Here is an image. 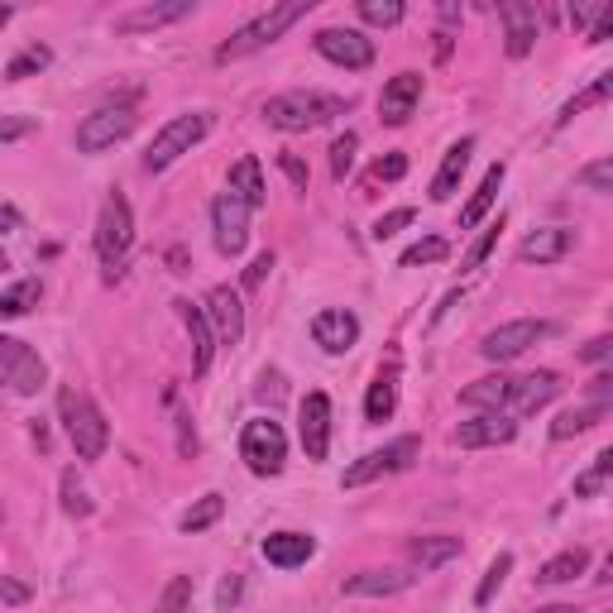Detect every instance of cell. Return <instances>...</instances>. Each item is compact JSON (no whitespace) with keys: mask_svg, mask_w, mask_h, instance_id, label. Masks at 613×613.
<instances>
[{"mask_svg":"<svg viewBox=\"0 0 613 613\" xmlns=\"http://www.w3.org/2000/svg\"><path fill=\"white\" fill-rule=\"evenodd\" d=\"M351 101L345 96H327V91H283V96H269L263 101V120L283 135H307V130L327 125V120L345 115Z\"/></svg>","mask_w":613,"mask_h":613,"instance_id":"cell-1","label":"cell"},{"mask_svg":"<svg viewBox=\"0 0 613 613\" xmlns=\"http://www.w3.org/2000/svg\"><path fill=\"white\" fill-rule=\"evenodd\" d=\"M58 417H63V431L77 451V461H101L106 446H111V427H106L101 407H96L77 383H63L58 389Z\"/></svg>","mask_w":613,"mask_h":613,"instance_id":"cell-2","label":"cell"},{"mask_svg":"<svg viewBox=\"0 0 613 613\" xmlns=\"http://www.w3.org/2000/svg\"><path fill=\"white\" fill-rule=\"evenodd\" d=\"M311 10V0H283V5H273V10H263L259 20H249L245 29H235L231 39H225L221 48H216V63H231V58H245V53H259L263 44H273V39H283L287 29H293L297 20H303Z\"/></svg>","mask_w":613,"mask_h":613,"instance_id":"cell-3","label":"cell"},{"mask_svg":"<svg viewBox=\"0 0 613 613\" xmlns=\"http://www.w3.org/2000/svg\"><path fill=\"white\" fill-rule=\"evenodd\" d=\"M130 245H135V216H130L125 192H111L101 201V216H96V259H101L106 279H115L125 269Z\"/></svg>","mask_w":613,"mask_h":613,"instance_id":"cell-4","label":"cell"},{"mask_svg":"<svg viewBox=\"0 0 613 613\" xmlns=\"http://www.w3.org/2000/svg\"><path fill=\"white\" fill-rule=\"evenodd\" d=\"M207 130H211V115L207 111H192V115H173L168 125L154 135V144L144 149V168L149 173H163L168 163H177L183 154H192L201 139H207Z\"/></svg>","mask_w":613,"mask_h":613,"instance_id":"cell-5","label":"cell"},{"mask_svg":"<svg viewBox=\"0 0 613 613\" xmlns=\"http://www.w3.org/2000/svg\"><path fill=\"white\" fill-rule=\"evenodd\" d=\"M240 461L249 465V475L259 479H273L283 475V461H287V437L273 417H255L240 431Z\"/></svg>","mask_w":613,"mask_h":613,"instance_id":"cell-6","label":"cell"},{"mask_svg":"<svg viewBox=\"0 0 613 613\" xmlns=\"http://www.w3.org/2000/svg\"><path fill=\"white\" fill-rule=\"evenodd\" d=\"M44 379H48L44 355L34 345L15 341V335H0V383L10 393H20V399H34L44 389Z\"/></svg>","mask_w":613,"mask_h":613,"instance_id":"cell-7","label":"cell"},{"mask_svg":"<svg viewBox=\"0 0 613 613\" xmlns=\"http://www.w3.org/2000/svg\"><path fill=\"white\" fill-rule=\"evenodd\" d=\"M556 331L551 321H542V317H518V321H503L499 331H489L485 335V345H479V355L485 359H494V365H508V359H518V355H527L537 341H547V335Z\"/></svg>","mask_w":613,"mask_h":613,"instance_id":"cell-8","label":"cell"},{"mask_svg":"<svg viewBox=\"0 0 613 613\" xmlns=\"http://www.w3.org/2000/svg\"><path fill=\"white\" fill-rule=\"evenodd\" d=\"M417 451H422V441H417V437H399V441H389L383 451L359 455L351 470H345L341 485H345V489H359V485H375V479H383V475H399V470H407V465H413Z\"/></svg>","mask_w":613,"mask_h":613,"instance_id":"cell-9","label":"cell"},{"mask_svg":"<svg viewBox=\"0 0 613 613\" xmlns=\"http://www.w3.org/2000/svg\"><path fill=\"white\" fill-rule=\"evenodd\" d=\"M130 135H135V111H130V106H101V111H91L77 125V149L101 154V149H115V144Z\"/></svg>","mask_w":613,"mask_h":613,"instance_id":"cell-10","label":"cell"},{"mask_svg":"<svg viewBox=\"0 0 613 613\" xmlns=\"http://www.w3.org/2000/svg\"><path fill=\"white\" fill-rule=\"evenodd\" d=\"M211 231H216V249L225 259H235L249 245V207L240 197H231V192H221L211 201Z\"/></svg>","mask_w":613,"mask_h":613,"instance_id":"cell-11","label":"cell"},{"mask_svg":"<svg viewBox=\"0 0 613 613\" xmlns=\"http://www.w3.org/2000/svg\"><path fill=\"white\" fill-rule=\"evenodd\" d=\"M311 44H317V53L327 58V63L345 68V72H365V68H375V44H369L359 29H321Z\"/></svg>","mask_w":613,"mask_h":613,"instance_id":"cell-12","label":"cell"},{"mask_svg":"<svg viewBox=\"0 0 613 613\" xmlns=\"http://www.w3.org/2000/svg\"><path fill=\"white\" fill-rule=\"evenodd\" d=\"M297 437H303L307 461H327L331 451V399L327 393H307L297 407Z\"/></svg>","mask_w":613,"mask_h":613,"instance_id":"cell-13","label":"cell"},{"mask_svg":"<svg viewBox=\"0 0 613 613\" xmlns=\"http://www.w3.org/2000/svg\"><path fill=\"white\" fill-rule=\"evenodd\" d=\"M201 317H207L216 345H225V351L240 345V335H245V307H240V293H231V287H211Z\"/></svg>","mask_w":613,"mask_h":613,"instance_id":"cell-14","label":"cell"},{"mask_svg":"<svg viewBox=\"0 0 613 613\" xmlns=\"http://www.w3.org/2000/svg\"><path fill=\"white\" fill-rule=\"evenodd\" d=\"M499 24H503V48H508V58H527L537 44V34H542V15H537V5H527V0H503L499 5Z\"/></svg>","mask_w":613,"mask_h":613,"instance_id":"cell-15","label":"cell"},{"mask_svg":"<svg viewBox=\"0 0 613 613\" xmlns=\"http://www.w3.org/2000/svg\"><path fill=\"white\" fill-rule=\"evenodd\" d=\"M311 341H317L327 355L355 351V341H359V317H355V311H345V307L317 311V317H311Z\"/></svg>","mask_w":613,"mask_h":613,"instance_id":"cell-16","label":"cell"},{"mask_svg":"<svg viewBox=\"0 0 613 613\" xmlns=\"http://www.w3.org/2000/svg\"><path fill=\"white\" fill-rule=\"evenodd\" d=\"M422 101V77L417 72H399V77L383 82V96H379V120L383 125H407Z\"/></svg>","mask_w":613,"mask_h":613,"instance_id":"cell-17","label":"cell"},{"mask_svg":"<svg viewBox=\"0 0 613 613\" xmlns=\"http://www.w3.org/2000/svg\"><path fill=\"white\" fill-rule=\"evenodd\" d=\"M513 437H518V422H513V417H503V413H485V417H475V422L455 427V446H465V451L508 446Z\"/></svg>","mask_w":613,"mask_h":613,"instance_id":"cell-18","label":"cell"},{"mask_svg":"<svg viewBox=\"0 0 613 613\" xmlns=\"http://www.w3.org/2000/svg\"><path fill=\"white\" fill-rule=\"evenodd\" d=\"M561 393V379L551 375V369H537V375L527 379H513V393H508V407H503V417H527L537 413V407H547L551 399Z\"/></svg>","mask_w":613,"mask_h":613,"instance_id":"cell-19","label":"cell"},{"mask_svg":"<svg viewBox=\"0 0 613 613\" xmlns=\"http://www.w3.org/2000/svg\"><path fill=\"white\" fill-rule=\"evenodd\" d=\"M192 0H163V5H139V10H125L115 15V34H144V29H163V24H177L192 15Z\"/></svg>","mask_w":613,"mask_h":613,"instance_id":"cell-20","label":"cell"},{"mask_svg":"<svg viewBox=\"0 0 613 613\" xmlns=\"http://www.w3.org/2000/svg\"><path fill=\"white\" fill-rule=\"evenodd\" d=\"M571 249H575L571 225H542V231H532L518 245V259L523 263H556V259H566Z\"/></svg>","mask_w":613,"mask_h":613,"instance_id":"cell-21","label":"cell"},{"mask_svg":"<svg viewBox=\"0 0 613 613\" xmlns=\"http://www.w3.org/2000/svg\"><path fill=\"white\" fill-rule=\"evenodd\" d=\"M311 556H317V542H311L307 532H269L263 537V561L279 571H297V566H307Z\"/></svg>","mask_w":613,"mask_h":613,"instance_id":"cell-22","label":"cell"},{"mask_svg":"<svg viewBox=\"0 0 613 613\" xmlns=\"http://www.w3.org/2000/svg\"><path fill=\"white\" fill-rule=\"evenodd\" d=\"M407 585H413V575L407 571H359L351 580L341 585L351 599H389V594H403Z\"/></svg>","mask_w":613,"mask_h":613,"instance_id":"cell-23","label":"cell"},{"mask_svg":"<svg viewBox=\"0 0 613 613\" xmlns=\"http://www.w3.org/2000/svg\"><path fill=\"white\" fill-rule=\"evenodd\" d=\"M177 317H183V327H187V335H192V375H207L211 369V355H216V335H211V327H207V317H201V307H192V303H183L177 297Z\"/></svg>","mask_w":613,"mask_h":613,"instance_id":"cell-24","label":"cell"},{"mask_svg":"<svg viewBox=\"0 0 613 613\" xmlns=\"http://www.w3.org/2000/svg\"><path fill=\"white\" fill-rule=\"evenodd\" d=\"M225 192L245 201L249 211H259L263 201H269V187H263V168H259L255 154H245V159L231 163V183H225Z\"/></svg>","mask_w":613,"mask_h":613,"instance_id":"cell-25","label":"cell"},{"mask_svg":"<svg viewBox=\"0 0 613 613\" xmlns=\"http://www.w3.org/2000/svg\"><path fill=\"white\" fill-rule=\"evenodd\" d=\"M470 154H475V139H455L446 149V159H441L437 177H431V201H451L455 187H461L465 168H470Z\"/></svg>","mask_w":613,"mask_h":613,"instance_id":"cell-26","label":"cell"},{"mask_svg":"<svg viewBox=\"0 0 613 613\" xmlns=\"http://www.w3.org/2000/svg\"><path fill=\"white\" fill-rule=\"evenodd\" d=\"M393 407H399V359L379 369V379L369 383V399H365V417L369 422H389Z\"/></svg>","mask_w":613,"mask_h":613,"instance_id":"cell-27","label":"cell"},{"mask_svg":"<svg viewBox=\"0 0 613 613\" xmlns=\"http://www.w3.org/2000/svg\"><path fill=\"white\" fill-rule=\"evenodd\" d=\"M508 393H513L508 375H489V379H475L470 389H461V403L475 407V413H503V407H508Z\"/></svg>","mask_w":613,"mask_h":613,"instance_id":"cell-28","label":"cell"},{"mask_svg":"<svg viewBox=\"0 0 613 613\" xmlns=\"http://www.w3.org/2000/svg\"><path fill=\"white\" fill-rule=\"evenodd\" d=\"M461 537H417L413 547H407V556H413V566L417 571H437V566H446V561L461 556Z\"/></svg>","mask_w":613,"mask_h":613,"instance_id":"cell-29","label":"cell"},{"mask_svg":"<svg viewBox=\"0 0 613 613\" xmlns=\"http://www.w3.org/2000/svg\"><path fill=\"white\" fill-rule=\"evenodd\" d=\"M499 187H503V163H494V168H489V173H485V183L475 187V197L465 201V211H461V225H465V231H475V225L485 221V211L494 207Z\"/></svg>","mask_w":613,"mask_h":613,"instance_id":"cell-30","label":"cell"},{"mask_svg":"<svg viewBox=\"0 0 613 613\" xmlns=\"http://www.w3.org/2000/svg\"><path fill=\"white\" fill-rule=\"evenodd\" d=\"M604 417H609V403L571 407V413H561L556 422H551V437H556V441H571V437H580V431H590L594 422H604Z\"/></svg>","mask_w":613,"mask_h":613,"instance_id":"cell-31","label":"cell"},{"mask_svg":"<svg viewBox=\"0 0 613 613\" xmlns=\"http://www.w3.org/2000/svg\"><path fill=\"white\" fill-rule=\"evenodd\" d=\"M585 566H590V551L571 547V551H561V556H551L537 580H542V585H571L575 575H585Z\"/></svg>","mask_w":613,"mask_h":613,"instance_id":"cell-32","label":"cell"},{"mask_svg":"<svg viewBox=\"0 0 613 613\" xmlns=\"http://www.w3.org/2000/svg\"><path fill=\"white\" fill-rule=\"evenodd\" d=\"M39 279H20L15 287L0 293V321H15V317H29V307H39Z\"/></svg>","mask_w":613,"mask_h":613,"instance_id":"cell-33","label":"cell"},{"mask_svg":"<svg viewBox=\"0 0 613 613\" xmlns=\"http://www.w3.org/2000/svg\"><path fill=\"white\" fill-rule=\"evenodd\" d=\"M221 513H225V499H221V494H207V499L192 503V508L183 513V523H177V527H183L187 537H197V532H207V527L221 523Z\"/></svg>","mask_w":613,"mask_h":613,"instance_id":"cell-34","label":"cell"},{"mask_svg":"<svg viewBox=\"0 0 613 613\" xmlns=\"http://www.w3.org/2000/svg\"><path fill=\"white\" fill-rule=\"evenodd\" d=\"M609 96H613V72H599V77H594V87H590V91H580V96H575V101H566V106H561V115H556V125H571V120H575V115H580V111H585V106H604V101H609Z\"/></svg>","mask_w":613,"mask_h":613,"instance_id":"cell-35","label":"cell"},{"mask_svg":"<svg viewBox=\"0 0 613 613\" xmlns=\"http://www.w3.org/2000/svg\"><path fill=\"white\" fill-rule=\"evenodd\" d=\"M513 575V551H499L494 561H489V571H485V580H479V590H475V604L485 609V604H494V594L503 590V580Z\"/></svg>","mask_w":613,"mask_h":613,"instance_id":"cell-36","label":"cell"},{"mask_svg":"<svg viewBox=\"0 0 613 613\" xmlns=\"http://www.w3.org/2000/svg\"><path fill=\"white\" fill-rule=\"evenodd\" d=\"M609 475H613V451H599L594 455V470H585L580 479H575V499H594L599 489L609 485Z\"/></svg>","mask_w":613,"mask_h":613,"instance_id":"cell-37","label":"cell"},{"mask_svg":"<svg viewBox=\"0 0 613 613\" xmlns=\"http://www.w3.org/2000/svg\"><path fill=\"white\" fill-rule=\"evenodd\" d=\"M48 63H53V53H48L44 44H29L24 53L15 58V63L5 68V82H24V77H34V72H44Z\"/></svg>","mask_w":613,"mask_h":613,"instance_id":"cell-38","label":"cell"},{"mask_svg":"<svg viewBox=\"0 0 613 613\" xmlns=\"http://www.w3.org/2000/svg\"><path fill=\"white\" fill-rule=\"evenodd\" d=\"M451 255V245H446V240H441V235H427V240H417V245L413 249H403V269H417V263H441V259H446Z\"/></svg>","mask_w":613,"mask_h":613,"instance_id":"cell-39","label":"cell"},{"mask_svg":"<svg viewBox=\"0 0 613 613\" xmlns=\"http://www.w3.org/2000/svg\"><path fill=\"white\" fill-rule=\"evenodd\" d=\"M192 594H197L192 575H173V580H168V590L159 594V613H187L192 609Z\"/></svg>","mask_w":613,"mask_h":613,"instance_id":"cell-40","label":"cell"},{"mask_svg":"<svg viewBox=\"0 0 613 613\" xmlns=\"http://www.w3.org/2000/svg\"><path fill=\"white\" fill-rule=\"evenodd\" d=\"M63 513L68 518H91V499H87V489H82L77 470L63 475Z\"/></svg>","mask_w":613,"mask_h":613,"instance_id":"cell-41","label":"cell"},{"mask_svg":"<svg viewBox=\"0 0 613 613\" xmlns=\"http://www.w3.org/2000/svg\"><path fill=\"white\" fill-rule=\"evenodd\" d=\"M359 20L365 24H399L403 20V0H359Z\"/></svg>","mask_w":613,"mask_h":613,"instance_id":"cell-42","label":"cell"},{"mask_svg":"<svg viewBox=\"0 0 613 613\" xmlns=\"http://www.w3.org/2000/svg\"><path fill=\"white\" fill-rule=\"evenodd\" d=\"M355 149H359V139L351 135V130H345V135L331 144V177H335V183H341V177L355 168Z\"/></svg>","mask_w":613,"mask_h":613,"instance_id":"cell-43","label":"cell"},{"mask_svg":"<svg viewBox=\"0 0 613 613\" xmlns=\"http://www.w3.org/2000/svg\"><path fill=\"white\" fill-rule=\"evenodd\" d=\"M34 130H39L34 115H0V144H15L24 135H34Z\"/></svg>","mask_w":613,"mask_h":613,"instance_id":"cell-44","label":"cell"},{"mask_svg":"<svg viewBox=\"0 0 613 613\" xmlns=\"http://www.w3.org/2000/svg\"><path fill=\"white\" fill-rule=\"evenodd\" d=\"M413 207H399V211H389V216H379L375 221V240H389V235H399L403 225H413Z\"/></svg>","mask_w":613,"mask_h":613,"instance_id":"cell-45","label":"cell"},{"mask_svg":"<svg viewBox=\"0 0 613 613\" xmlns=\"http://www.w3.org/2000/svg\"><path fill=\"white\" fill-rule=\"evenodd\" d=\"M499 225H503V221H494V225H489V231H485V235H479L475 245H470V255H465V269H479V263L489 259V249L499 245Z\"/></svg>","mask_w":613,"mask_h":613,"instance_id":"cell-46","label":"cell"},{"mask_svg":"<svg viewBox=\"0 0 613 613\" xmlns=\"http://www.w3.org/2000/svg\"><path fill=\"white\" fill-rule=\"evenodd\" d=\"M580 183L590 187V192H613V163L609 159H599V163H590L580 173Z\"/></svg>","mask_w":613,"mask_h":613,"instance_id":"cell-47","label":"cell"},{"mask_svg":"<svg viewBox=\"0 0 613 613\" xmlns=\"http://www.w3.org/2000/svg\"><path fill=\"white\" fill-rule=\"evenodd\" d=\"M403 173H407V159H403V154H389V159H379V163H375L369 183H399Z\"/></svg>","mask_w":613,"mask_h":613,"instance_id":"cell-48","label":"cell"},{"mask_svg":"<svg viewBox=\"0 0 613 613\" xmlns=\"http://www.w3.org/2000/svg\"><path fill=\"white\" fill-rule=\"evenodd\" d=\"M279 168L287 173V183H293L297 192H307V168H303V159H293V154H283V159H279Z\"/></svg>","mask_w":613,"mask_h":613,"instance_id":"cell-49","label":"cell"},{"mask_svg":"<svg viewBox=\"0 0 613 613\" xmlns=\"http://www.w3.org/2000/svg\"><path fill=\"white\" fill-rule=\"evenodd\" d=\"M235 599H240V575H225L221 580V590H216V609H235Z\"/></svg>","mask_w":613,"mask_h":613,"instance_id":"cell-50","label":"cell"},{"mask_svg":"<svg viewBox=\"0 0 613 613\" xmlns=\"http://www.w3.org/2000/svg\"><path fill=\"white\" fill-rule=\"evenodd\" d=\"M609 355H613V341H609V335H594V341L580 351V359H590V365H604Z\"/></svg>","mask_w":613,"mask_h":613,"instance_id":"cell-51","label":"cell"},{"mask_svg":"<svg viewBox=\"0 0 613 613\" xmlns=\"http://www.w3.org/2000/svg\"><path fill=\"white\" fill-rule=\"evenodd\" d=\"M269 269H273V255L263 249V255H255V263L245 269V287H259V283H263V273H269Z\"/></svg>","mask_w":613,"mask_h":613,"instance_id":"cell-52","label":"cell"},{"mask_svg":"<svg viewBox=\"0 0 613 613\" xmlns=\"http://www.w3.org/2000/svg\"><path fill=\"white\" fill-rule=\"evenodd\" d=\"M599 15H604V5H571V24H575V29H594Z\"/></svg>","mask_w":613,"mask_h":613,"instance_id":"cell-53","label":"cell"},{"mask_svg":"<svg viewBox=\"0 0 613 613\" xmlns=\"http://www.w3.org/2000/svg\"><path fill=\"white\" fill-rule=\"evenodd\" d=\"M609 34H613V5H604V15L594 20V29H590V44H609Z\"/></svg>","mask_w":613,"mask_h":613,"instance_id":"cell-54","label":"cell"},{"mask_svg":"<svg viewBox=\"0 0 613 613\" xmlns=\"http://www.w3.org/2000/svg\"><path fill=\"white\" fill-rule=\"evenodd\" d=\"M10 231H20V211L10 201H0V235H10Z\"/></svg>","mask_w":613,"mask_h":613,"instance_id":"cell-55","label":"cell"},{"mask_svg":"<svg viewBox=\"0 0 613 613\" xmlns=\"http://www.w3.org/2000/svg\"><path fill=\"white\" fill-rule=\"evenodd\" d=\"M0 594H5L10 604H24V599H29V590H24L20 580H0Z\"/></svg>","mask_w":613,"mask_h":613,"instance_id":"cell-56","label":"cell"},{"mask_svg":"<svg viewBox=\"0 0 613 613\" xmlns=\"http://www.w3.org/2000/svg\"><path fill=\"white\" fill-rule=\"evenodd\" d=\"M537 613H580L575 604H547V609H537Z\"/></svg>","mask_w":613,"mask_h":613,"instance_id":"cell-57","label":"cell"},{"mask_svg":"<svg viewBox=\"0 0 613 613\" xmlns=\"http://www.w3.org/2000/svg\"><path fill=\"white\" fill-rule=\"evenodd\" d=\"M10 15H15V10H10V5H0V29H5V24H10Z\"/></svg>","mask_w":613,"mask_h":613,"instance_id":"cell-58","label":"cell"},{"mask_svg":"<svg viewBox=\"0 0 613 613\" xmlns=\"http://www.w3.org/2000/svg\"><path fill=\"white\" fill-rule=\"evenodd\" d=\"M0 269H5V255H0Z\"/></svg>","mask_w":613,"mask_h":613,"instance_id":"cell-59","label":"cell"}]
</instances>
